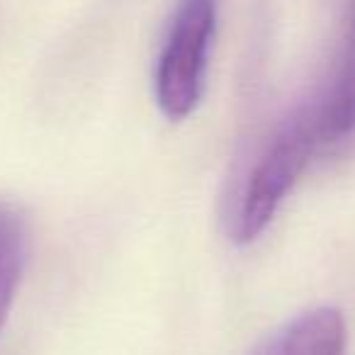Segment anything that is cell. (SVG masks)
<instances>
[{"instance_id": "cell-4", "label": "cell", "mask_w": 355, "mask_h": 355, "mask_svg": "<svg viewBox=\"0 0 355 355\" xmlns=\"http://www.w3.org/2000/svg\"><path fill=\"white\" fill-rule=\"evenodd\" d=\"M348 329L338 309L316 306L261 340L248 355H345Z\"/></svg>"}, {"instance_id": "cell-3", "label": "cell", "mask_w": 355, "mask_h": 355, "mask_svg": "<svg viewBox=\"0 0 355 355\" xmlns=\"http://www.w3.org/2000/svg\"><path fill=\"white\" fill-rule=\"evenodd\" d=\"M321 151L355 137V0L345 15L343 40L321 88L304 100Z\"/></svg>"}, {"instance_id": "cell-2", "label": "cell", "mask_w": 355, "mask_h": 355, "mask_svg": "<svg viewBox=\"0 0 355 355\" xmlns=\"http://www.w3.org/2000/svg\"><path fill=\"white\" fill-rule=\"evenodd\" d=\"M217 0H178L156 64V103L168 119L195 112L205 93Z\"/></svg>"}, {"instance_id": "cell-1", "label": "cell", "mask_w": 355, "mask_h": 355, "mask_svg": "<svg viewBox=\"0 0 355 355\" xmlns=\"http://www.w3.org/2000/svg\"><path fill=\"white\" fill-rule=\"evenodd\" d=\"M321 151L319 137L304 105H297L280 119L266 139L239 193L229 234L236 243H251L275 219L311 158Z\"/></svg>"}, {"instance_id": "cell-5", "label": "cell", "mask_w": 355, "mask_h": 355, "mask_svg": "<svg viewBox=\"0 0 355 355\" xmlns=\"http://www.w3.org/2000/svg\"><path fill=\"white\" fill-rule=\"evenodd\" d=\"M27 258V234L20 217L0 207V329L10 314Z\"/></svg>"}]
</instances>
